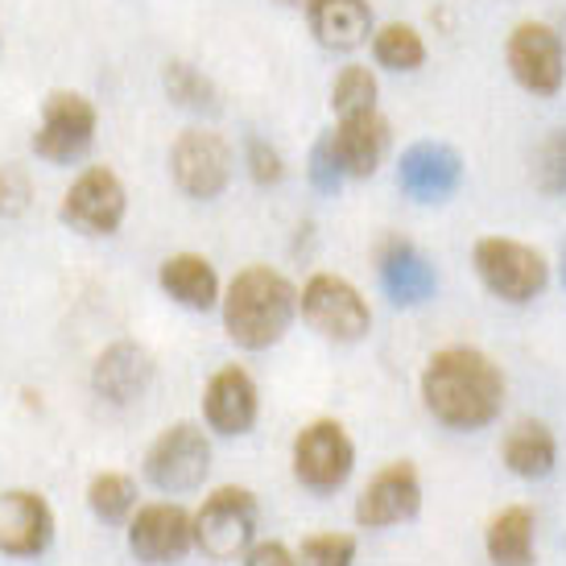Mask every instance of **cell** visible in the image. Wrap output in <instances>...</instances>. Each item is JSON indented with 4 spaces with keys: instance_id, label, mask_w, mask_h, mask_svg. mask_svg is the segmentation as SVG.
Wrapping results in <instances>:
<instances>
[{
    "instance_id": "24",
    "label": "cell",
    "mask_w": 566,
    "mask_h": 566,
    "mask_svg": "<svg viewBox=\"0 0 566 566\" xmlns=\"http://www.w3.org/2000/svg\"><path fill=\"white\" fill-rule=\"evenodd\" d=\"M87 509H92L104 525H120V521H128L133 517V509H137V484H133V475L99 472L92 484H87Z\"/></svg>"
},
{
    "instance_id": "7",
    "label": "cell",
    "mask_w": 566,
    "mask_h": 566,
    "mask_svg": "<svg viewBox=\"0 0 566 566\" xmlns=\"http://www.w3.org/2000/svg\"><path fill=\"white\" fill-rule=\"evenodd\" d=\"M356 468V447L347 439V430L331 418L302 426L294 439V475L311 492H335L347 484V475Z\"/></svg>"
},
{
    "instance_id": "32",
    "label": "cell",
    "mask_w": 566,
    "mask_h": 566,
    "mask_svg": "<svg viewBox=\"0 0 566 566\" xmlns=\"http://www.w3.org/2000/svg\"><path fill=\"white\" fill-rule=\"evenodd\" d=\"M249 174H252V182H261V187L282 182V174H285L282 154L269 142H261V137H249Z\"/></svg>"
},
{
    "instance_id": "3",
    "label": "cell",
    "mask_w": 566,
    "mask_h": 566,
    "mask_svg": "<svg viewBox=\"0 0 566 566\" xmlns=\"http://www.w3.org/2000/svg\"><path fill=\"white\" fill-rule=\"evenodd\" d=\"M475 273L488 285V294H496L501 302H513V306L534 302L551 282L546 256L509 237H484L475 244Z\"/></svg>"
},
{
    "instance_id": "13",
    "label": "cell",
    "mask_w": 566,
    "mask_h": 566,
    "mask_svg": "<svg viewBox=\"0 0 566 566\" xmlns=\"http://www.w3.org/2000/svg\"><path fill=\"white\" fill-rule=\"evenodd\" d=\"M195 546V517L182 504H145L128 517V551L145 566L178 563Z\"/></svg>"
},
{
    "instance_id": "10",
    "label": "cell",
    "mask_w": 566,
    "mask_h": 566,
    "mask_svg": "<svg viewBox=\"0 0 566 566\" xmlns=\"http://www.w3.org/2000/svg\"><path fill=\"white\" fill-rule=\"evenodd\" d=\"M95 125H99V112L87 95L54 92L42 104V120L33 133V154L46 161H75L95 142Z\"/></svg>"
},
{
    "instance_id": "5",
    "label": "cell",
    "mask_w": 566,
    "mask_h": 566,
    "mask_svg": "<svg viewBox=\"0 0 566 566\" xmlns=\"http://www.w3.org/2000/svg\"><path fill=\"white\" fill-rule=\"evenodd\" d=\"M256 534V496L249 488H216L195 513V546L216 558L232 563L252 546Z\"/></svg>"
},
{
    "instance_id": "29",
    "label": "cell",
    "mask_w": 566,
    "mask_h": 566,
    "mask_svg": "<svg viewBox=\"0 0 566 566\" xmlns=\"http://www.w3.org/2000/svg\"><path fill=\"white\" fill-rule=\"evenodd\" d=\"M352 563H356V537L352 534H311L298 551V566H352Z\"/></svg>"
},
{
    "instance_id": "15",
    "label": "cell",
    "mask_w": 566,
    "mask_h": 566,
    "mask_svg": "<svg viewBox=\"0 0 566 566\" xmlns=\"http://www.w3.org/2000/svg\"><path fill=\"white\" fill-rule=\"evenodd\" d=\"M397 182L409 199L439 203L447 195H455L459 182H463V158L442 142H418L409 145L397 161Z\"/></svg>"
},
{
    "instance_id": "20",
    "label": "cell",
    "mask_w": 566,
    "mask_h": 566,
    "mask_svg": "<svg viewBox=\"0 0 566 566\" xmlns=\"http://www.w3.org/2000/svg\"><path fill=\"white\" fill-rule=\"evenodd\" d=\"M311 33L327 50H356L373 38V4L368 0H311Z\"/></svg>"
},
{
    "instance_id": "28",
    "label": "cell",
    "mask_w": 566,
    "mask_h": 566,
    "mask_svg": "<svg viewBox=\"0 0 566 566\" xmlns=\"http://www.w3.org/2000/svg\"><path fill=\"white\" fill-rule=\"evenodd\" d=\"M534 182L542 195H566V128H554L534 161Z\"/></svg>"
},
{
    "instance_id": "1",
    "label": "cell",
    "mask_w": 566,
    "mask_h": 566,
    "mask_svg": "<svg viewBox=\"0 0 566 566\" xmlns=\"http://www.w3.org/2000/svg\"><path fill=\"white\" fill-rule=\"evenodd\" d=\"M422 406L451 430H480L504 406V377L480 347H442L422 368Z\"/></svg>"
},
{
    "instance_id": "23",
    "label": "cell",
    "mask_w": 566,
    "mask_h": 566,
    "mask_svg": "<svg viewBox=\"0 0 566 566\" xmlns=\"http://www.w3.org/2000/svg\"><path fill=\"white\" fill-rule=\"evenodd\" d=\"M484 551L492 566H534V513L530 509H504L488 521Z\"/></svg>"
},
{
    "instance_id": "34",
    "label": "cell",
    "mask_w": 566,
    "mask_h": 566,
    "mask_svg": "<svg viewBox=\"0 0 566 566\" xmlns=\"http://www.w3.org/2000/svg\"><path fill=\"white\" fill-rule=\"evenodd\" d=\"M282 4H290V9H311V0H282Z\"/></svg>"
},
{
    "instance_id": "31",
    "label": "cell",
    "mask_w": 566,
    "mask_h": 566,
    "mask_svg": "<svg viewBox=\"0 0 566 566\" xmlns=\"http://www.w3.org/2000/svg\"><path fill=\"white\" fill-rule=\"evenodd\" d=\"M33 190H30V178L21 166H0V216L4 220H17L25 207H30Z\"/></svg>"
},
{
    "instance_id": "4",
    "label": "cell",
    "mask_w": 566,
    "mask_h": 566,
    "mask_svg": "<svg viewBox=\"0 0 566 566\" xmlns=\"http://www.w3.org/2000/svg\"><path fill=\"white\" fill-rule=\"evenodd\" d=\"M298 311L311 323V331H318L323 339H335V344H356L373 327V311H368L364 294L335 273H315L302 285Z\"/></svg>"
},
{
    "instance_id": "18",
    "label": "cell",
    "mask_w": 566,
    "mask_h": 566,
    "mask_svg": "<svg viewBox=\"0 0 566 566\" xmlns=\"http://www.w3.org/2000/svg\"><path fill=\"white\" fill-rule=\"evenodd\" d=\"M335 158L347 178H368L389 154V125L380 112H360V116H339V125L327 133Z\"/></svg>"
},
{
    "instance_id": "33",
    "label": "cell",
    "mask_w": 566,
    "mask_h": 566,
    "mask_svg": "<svg viewBox=\"0 0 566 566\" xmlns=\"http://www.w3.org/2000/svg\"><path fill=\"white\" fill-rule=\"evenodd\" d=\"M244 566H298V558L285 551L282 542H256L244 558Z\"/></svg>"
},
{
    "instance_id": "6",
    "label": "cell",
    "mask_w": 566,
    "mask_h": 566,
    "mask_svg": "<svg viewBox=\"0 0 566 566\" xmlns=\"http://www.w3.org/2000/svg\"><path fill=\"white\" fill-rule=\"evenodd\" d=\"M211 472V442L195 422L166 426L145 451V480L158 492H190Z\"/></svg>"
},
{
    "instance_id": "21",
    "label": "cell",
    "mask_w": 566,
    "mask_h": 566,
    "mask_svg": "<svg viewBox=\"0 0 566 566\" xmlns=\"http://www.w3.org/2000/svg\"><path fill=\"white\" fill-rule=\"evenodd\" d=\"M158 282L187 311H211L220 302V277H216L211 261L199 256V252H174V256H166L158 269Z\"/></svg>"
},
{
    "instance_id": "12",
    "label": "cell",
    "mask_w": 566,
    "mask_h": 566,
    "mask_svg": "<svg viewBox=\"0 0 566 566\" xmlns=\"http://www.w3.org/2000/svg\"><path fill=\"white\" fill-rule=\"evenodd\" d=\"M422 509V480H418V468L409 459H397L389 468H380L368 488L356 501V521L364 530H389V525H401V521H413Z\"/></svg>"
},
{
    "instance_id": "30",
    "label": "cell",
    "mask_w": 566,
    "mask_h": 566,
    "mask_svg": "<svg viewBox=\"0 0 566 566\" xmlns=\"http://www.w3.org/2000/svg\"><path fill=\"white\" fill-rule=\"evenodd\" d=\"M344 166H339V158H335V149H331V137L323 133L315 142V149H311V182H315V190H323V195H331V190L344 187Z\"/></svg>"
},
{
    "instance_id": "27",
    "label": "cell",
    "mask_w": 566,
    "mask_h": 566,
    "mask_svg": "<svg viewBox=\"0 0 566 566\" xmlns=\"http://www.w3.org/2000/svg\"><path fill=\"white\" fill-rule=\"evenodd\" d=\"M166 92L182 108H216V87L190 63H166Z\"/></svg>"
},
{
    "instance_id": "2",
    "label": "cell",
    "mask_w": 566,
    "mask_h": 566,
    "mask_svg": "<svg viewBox=\"0 0 566 566\" xmlns=\"http://www.w3.org/2000/svg\"><path fill=\"white\" fill-rule=\"evenodd\" d=\"M294 315H298V290L269 265L240 269L223 294V327L232 344L249 352H265L277 344Z\"/></svg>"
},
{
    "instance_id": "17",
    "label": "cell",
    "mask_w": 566,
    "mask_h": 566,
    "mask_svg": "<svg viewBox=\"0 0 566 566\" xmlns=\"http://www.w3.org/2000/svg\"><path fill=\"white\" fill-rule=\"evenodd\" d=\"M154 380V356L133 339H120L99 352V360L92 368V389L112 406H128L149 389Z\"/></svg>"
},
{
    "instance_id": "8",
    "label": "cell",
    "mask_w": 566,
    "mask_h": 566,
    "mask_svg": "<svg viewBox=\"0 0 566 566\" xmlns=\"http://www.w3.org/2000/svg\"><path fill=\"white\" fill-rule=\"evenodd\" d=\"M174 187L187 199H216L232 178V149L211 128H187L170 149Z\"/></svg>"
},
{
    "instance_id": "25",
    "label": "cell",
    "mask_w": 566,
    "mask_h": 566,
    "mask_svg": "<svg viewBox=\"0 0 566 566\" xmlns=\"http://www.w3.org/2000/svg\"><path fill=\"white\" fill-rule=\"evenodd\" d=\"M373 59L389 71H418L426 63V42L413 25H401V21H389L373 33Z\"/></svg>"
},
{
    "instance_id": "11",
    "label": "cell",
    "mask_w": 566,
    "mask_h": 566,
    "mask_svg": "<svg viewBox=\"0 0 566 566\" xmlns=\"http://www.w3.org/2000/svg\"><path fill=\"white\" fill-rule=\"evenodd\" d=\"M504 59H509L513 80L534 95H558V87L566 80L563 38L546 21H521L517 30L509 33Z\"/></svg>"
},
{
    "instance_id": "9",
    "label": "cell",
    "mask_w": 566,
    "mask_h": 566,
    "mask_svg": "<svg viewBox=\"0 0 566 566\" xmlns=\"http://www.w3.org/2000/svg\"><path fill=\"white\" fill-rule=\"evenodd\" d=\"M125 207H128V195H125V182L108 170V166H92V170H83L71 190L63 195V207H59V216L63 223H71L75 232L83 237H112L120 223H125Z\"/></svg>"
},
{
    "instance_id": "35",
    "label": "cell",
    "mask_w": 566,
    "mask_h": 566,
    "mask_svg": "<svg viewBox=\"0 0 566 566\" xmlns=\"http://www.w3.org/2000/svg\"><path fill=\"white\" fill-rule=\"evenodd\" d=\"M563 285H566V244H563Z\"/></svg>"
},
{
    "instance_id": "14",
    "label": "cell",
    "mask_w": 566,
    "mask_h": 566,
    "mask_svg": "<svg viewBox=\"0 0 566 566\" xmlns=\"http://www.w3.org/2000/svg\"><path fill=\"white\" fill-rule=\"evenodd\" d=\"M54 537V513L46 496L9 488L0 492V554L9 558H38Z\"/></svg>"
},
{
    "instance_id": "19",
    "label": "cell",
    "mask_w": 566,
    "mask_h": 566,
    "mask_svg": "<svg viewBox=\"0 0 566 566\" xmlns=\"http://www.w3.org/2000/svg\"><path fill=\"white\" fill-rule=\"evenodd\" d=\"M377 269H380L385 294H389L397 306H422V302L434 298V290H439L434 265H430L422 256V249L409 244V240H389L377 256Z\"/></svg>"
},
{
    "instance_id": "22",
    "label": "cell",
    "mask_w": 566,
    "mask_h": 566,
    "mask_svg": "<svg viewBox=\"0 0 566 566\" xmlns=\"http://www.w3.org/2000/svg\"><path fill=\"white\" fill-rule=\"evenodd\" d=\"M501 459L504 468L521 480H542V475L554 472V459H558V442H554V430L546 422H517L501 442Z\"/></svg>"
},
{
    "instance_id": "26",
    "label": "cell",
    "mask_w": 566,
    "mask_h": 566,
    "mask_svg": "<svg viewBox=\"0 0 566 566\" xmlns=\"http://www.w3.org/2000/svg\"><path fill=\"white\" fill-rule=\"evenodd\" d=\"M377 75L368 66H344L335 83H331V108L339 116H360V112H377Z\"/></svg>"
},
{
    "instance_id": "16",
    "label": "cell",
    "mask_w": 566,
    "mask_h": 566,
    "mask_svg": "<svg viewBox=\"0 0 566 566\" xmlns=\"http://www.w3.org/2000/svg\"><path fill=\"white\" fill-rule=\"evenodd\" d=\"M256 380L244 368H220L203 389V418L216 434H249L256 422Z\"/></svg>"
}]
</instances>
